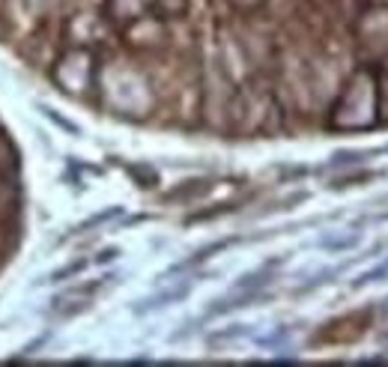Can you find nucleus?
<instances>
[{
  "mask_svg": "<svg viewBox=\"0 0 388 367\" xmlns=\"http://www.w3.org/2000/svg\"><path fill=\"white\" fill-rule=\"evenodd\" d=\"M113 278H96V281H84L78 287H69L66 293H60L51 302V317L57 319H69L75 314H81V310H87L93 302H96V296L111 284Z\"/></svg>",
  "mask_w": 388,
  "mask_h": 367,
  "instance_id": "1",
  "label": "nucleus"
}]
</instances>
